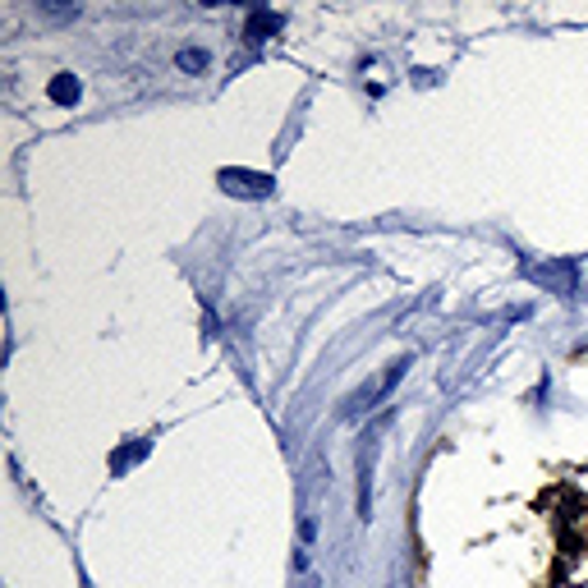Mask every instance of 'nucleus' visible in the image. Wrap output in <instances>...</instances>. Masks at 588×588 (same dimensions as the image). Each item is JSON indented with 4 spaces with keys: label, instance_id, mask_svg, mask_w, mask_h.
<instances>
[{
    "label": "nucleus",
    "instance_id": "5",
    "mask_svg": "<svg viewBox=\"0 0 588 588\" xmlns=\"http://www.w3.org/2000/svg\"><path fill=\"white\" fill-rule=\"evenodd\" d=\"M51 97H55V102H78V78H74V74H61V78L51 84Z\"/></svg>",
    "mask_w": 588,
    "mask_h": 588
},
{
    "label": "nucleus",
    "instance_id": "2",
    "mask_svg": "<svg viewBox=\"0 0 588 588\" xmlns=\"http://www.w3.org/2000/svg\"><path fill=\"white\" fill-rule=\"evenodd\" d=\"M281 28V14H253V24H248V42H267V33H277Z\"/></svg>",
    "mask_w": 588,
    "mask_h": 588
},
{
    "label": "nucleus",
    "instance_id": "1",
    "mask_svg": "<svg viewBox=\"0 0 588 588\" xmlns=\"http://www.w3.org/2000/svg\"><path fill=\"white\" fill-rule=\"evenodd\" d=\"M221 184H226L230 193H248V199H253V193H271V180H267V175H248V170H226V175H221Z\"/></svg>",
    "mask_w": 588,
    "mask_h": 588
},
{
    "label": "nucleus",
    "instance_id": "3",
    "mask_svg": "<svg viewBox=\"0 0 588 588\" xmlns=\"http://www.w3.org/2000/svg\"><path fill=\"white\" fill-rule=\"evenodd\" d=\"M175 65H180V69H189V74H203V69L212 65V55H207V51H199V47H189V51H180V55H175Z\"/></svg>",
    "mask_w": 588,
    "mask_h": 588
},
{
    "label": "nucleus",
    "instance_id": "4",
    "mask_svg": "<svg viewBox=\"0 0 588 588\" xmlns=\"http://www.w3.org/2000/svg\"><path fill=\"white\" fill-rule=\"evenodd\" d=\"M534 277H538L542 285H561V290H571L575 267H542V271H534Z\"/></svg>",
    "mask_w": 588,
    "mask_h": 588
}]
</instances>
